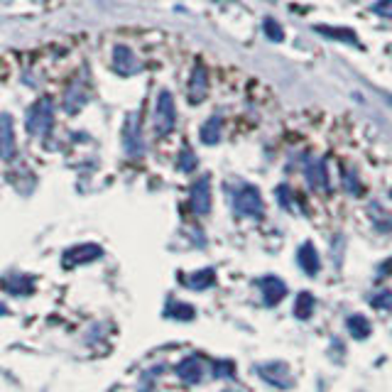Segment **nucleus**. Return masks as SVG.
<instances>
[{
  "mask_svg": "<svg viewBox=\"0 0 392 392\" xmlns=\"http://www.w3.org/2000/svg\"><path fill=\"white\" fill-rule=\"evenodd\" d=\"M370 304H373L375 309H392V292H378L373 299H370Z\"/></svg>",
  "mask_w": 392,
  "mask_h": 392,
  "instance_id": "nucleus-22",
  "label": "nucleus"
},
{
  "mask_svg": "<svg viewBox=\"0 0 392 392\" xmlns=\"http://www.w3.org/2000/svg\"><path fill=\"white\" fill-rule=\"evenodd\" d=\"M390 196H392V192H390Z\"/></svg>",
  "mask_w": 392,
  "mask_h": 392,
  "instance_id": "nucleus-28",
  "label": "nucleus"
},
{
  "mask_svg": "<svg viewBox=\"0 0 392 392\" xmlns=\"http://www.w3.org/2000/svg\"><path fill=\"white\" fill-rule=\"evenodd\" d=\"M258 285H260V290H263V299H265L268 307H277V304H280L282 299H285V294H287V285L275 275L263 277Z\"/></svg>",
  "mask_w": 392,
  "mask_h": 392,
  "instance_id": "nucleus-7",
  "label": "nucleus"
},
{
  "mask_svg": "<svg viewBox=\"0 0 392 392\" xmlns=\"http://www.w3.org/2000/svg\"><path fill=\"white\" fill-rule=\"evenodd\" d=\"M385 272H390V275H392V258L388 260V263H385Z\"/></svg>",
  "mask_w": 392,
  "mask_h": 392,
  "instance_id": "nucleus-27",
  "label": "nucleus"
},
{
  "mask_svg": "<svg viewBox=\"0 0 392 392\" xmlns=\"http://www.w3.org/2000/svg\"><path fill=\"white\" fill-rule=\"evenodd\" d=\"M174 123H177V108H174V98L170 91H162L157 96V113H155V130L160 135L172 133Z\"/></svg>",
  "mask_w": 392,
  "mask_h": 392,
  "instance_id": "nucleus-2",
  "label": "nucleus"
},
{
  "mask_svg": "<svg viewBox=\"0 0 392 392\" xmlns=\"http://www.w3.org/2000/svg\"><path fill=\"white\" fill-rule=\"evenodd\" d=\"M189 204H192L194 214H199V216H206L211 211V179L209 177H201L192 184Z\"/></svg>",
  "mask_w": 392,
  "mask_h": 392,
  "instance_id": "nucleus-5",
  "label": "nucleus"
},
{
  "mask_svg": "<svg viewBox=\"0 0 392 392\" xmlns=\"http://www.w3.org/2000/svg\"><path fill=\"white\" fill-rule=\"evenodd\" d=\"M184 282H187L192 290H209V287L216 282V272L214 270H199V272H194V275H189Z\"/></svg>",
  "mask_w": 392,
  "mask_h": 392,
  "instance_id": "nucleus-17",
  "label": "nucleus"
},
{
  "mask_svg": "<svg viewBox=\"0 0 392 392\" xmlns=\"http://www.w3.org/2000/svg\"><path fill=\"white\" fill-rule=\"evenodd\" d=\"M206 91H209V76H206V69L201 64H196L192 79H189V101L192 103L204 101Z\"/></svg>",
  "mask_w": 392,
  "mask_h": 392,
  "instance_id": "nucleus-11",
  "label": "nucleus"
},
{
  "mask_svg": "<svg viewBox=\"0 0 392 392\" xmlns=\"http://www.w3.org/2000/svg\"><path fill=\"white\" fill-rule=\"evenodd\" d=\"M233 206L241 216H250V219H260L263 216V196L255 187H243L241 192L233 196Z\"/></svg>",
  "mask_w": 392,
  "mask_h": 392,
  "instance_id": "nucleus-3",
  "label": "nucleus"
},
{
  "mask_svg": "<svg viewBox=\"0 0 392 392\" xmlns=\"http://www.w3.org/2000/svg\"><path fill=\"white\" fill-rule=\"evenodd\" d=\"M3 287L8 290L10 294H30L32 292V280L30 277H23V275H13L8 280H3Z\"/></svg>",
  "mask_w": 392,
  "mask_h": 392,
  "instance_id": "nucleus-19",
  "label": "nucleus"
},
{
  "mask_svg": "<svg viewBox=\"0 0 392 392\" xmlns=\"http://www.w3.org/2000/svg\"><path fill=\"white\" fill-rule=\"evenodd\" d=\"M177 375L184 380V383L194 385L204 378V363H201V356H189L184 358L182 363L177 366Z\"/></svg>",
  "mask_w": 392,
  "mask_h": 392,
  "instance_id": "nucleus-9",
  "label": "nucleus"
},
{
  "mask_svg": "<svg viewBox=\"0 0 392 392\" xmlns=\"http://www.w3.org/2000/svg\"><path fill=\"white\" fill-rule=\"evenodd\" d=\"M373 10L378 15H383V18H392V0H378Z\"/></svg>",
  "mask_w": 392,
  "mask_h": 392,
  "instance_id": "nucleus-25",
  "label": "nucleus"
},
{
  "mask_svg": "<svg viewBox=\"0 0 392 392\" xmlns=\"http://www.w3.org/2000/svg\"><path fill=\"white\" fill-rule=\"evenodd\" d=\"M317 32H321L324 37H331V40H341V42H348V45H358L356 35H353V30H348V27H326V25H317Z\"/></svg>",
  "mask_w": 392,
  "mask_h": 392,
  "instance_id": "nucleus-16",
  "label": "nucleus"
},
{
  "mask_svg": "<svg viewBox=\"0 0 392 392\" xmlns=\"http://www.w3.org/2000/svg\"><path fill=\"white\" fill-rule=\"evenodd\" d=\"M86 103V94L79 84H74L72 89L67 91V98H64V106H67L69 113H79V108Z\"/></svg>",
  "mask_w": 392,
  "mask_h": 392,
  "instance_id": "nucleus-20",
  "label": "nucleus"
},
{
  "mask_svg": "<svg viewBox=\"0 0 392 392\" xmlns=\"http://www.w3.org/2000/svg\"><path fill=\"white\" fill-rule=\"evenodd\" d=\"M113 69H116L118 74L130 76V74H138L140 64L128 47H116V54H113Z\"/></svg>",
  "mask_w": 392,
  "mask_h": 392,
  "instance_id": "nucleus-10",
  "label": "nucleus"
},
{
  "mask_svg": "<svg viewBox=\"0 0 392 392\" xmlns=\"http://www.w3.org/2000/svg\"><path fill=\"white\" fill-rule=\"evenodd\" d=\"M27 133L30 135H47L54 125V106L49 98H40L27 113Z\"/></svg>",
  "mask_w": 392,
  "mask_h": 392,
  "instance_id": "nucleus-1",
  "label": "nucleus"
},
{
  "mask_svg": "<svg viewBox=\"0 0 392 392\" xmlns=\"http://www.w3.org/2000/svg\"><path fill=\"white\" fill-rule=\"evenodd\" d=\"M265 35L270 37V40L280 42L282 40V27L275 23V20H265Z\"/></svg>",
  "mask_w": 392,
  "mask_h": 392,
  "instance_id": "nucleus-24",
  "label": "nucleus"
},
{
  "mask_svg": "<svg viewBox=\"0 0 392 392\" xmlns=\"http://www.w3.org/2000/svg\"><path fill=\"white\" fill-rule=\"evenodd\" d=\"M258 375L265 380V383L272 385V388H277V390L292 388L290 368H287V363H282V361H272V363H263V366H258Z\"/></svg>",
  "mask_w": 392,
  "mask_h": 392,
  "instance_id": "nucleus-4",
  "label": "nucleus"
},
{
  "mask_svg": "<svg viewBox=\"0 0 392 392\" xmlns=\"http://www.w3.org/2000/svg\"><path fill=\"white\" fill-rule=\"evenodd\" d=\"M167 317H172V319H194V309L189 307V304H170L167 307Z\"/></svg>",
  "mask_w": 392,
  "mask_h": 392,
  "instance_id": "nucleus-21",
  "label": "nucleus"
},
{
  "mask_svg": "<svg viewBox=\"0 0 392 392\" xmlns=\"http://www.w3.org/2000/svg\"><path fill=\"white\" fill-rule=\"evenodd\" d=\"M221 118L214 116L209 118V121L204 123V128H201V143L204 145H216L221 140Z\"/></svg>",
  "mask_w": 392,
  "mask_h": 392,
  "instance_id": "nucleus-14",
  "label": "nucleus"
},
{
  "mask_svg": "<svg viewBox=\"0 0 392 392\" xmlns=\"http://www.w3.org/2000/svg\"><path fill=\"white\" fill-rule=\"evenodd\" d=\"M123 145H125V150H128L130 155H140V152L145 150V143H143V138H140V133H138V121H135V118H128V123H125Z\"/></svg>",
  "mask_w": 392,
  "mask_h": 392,
  "instance_id": "nucleus-13",
  "label": "nucleus"
},
{
  "mask_svg": "<svg viewBox=\"0 0 392 392\" xmlns=\"http://www.w3.org/2000/svg\"><path fill=\"white\" fill-rule=\"evenodd\" d=\"M297 260H299V268L312 277L317 275L321 268V260H319V253H317V248H314V243H304L302 248H299Z\"/></svg>",
  "mask_w": 392,
  "mask_h": 392,
  "instance_id": "nucleus-12",
  "label": "nucleus"
},
{
  "mask_svg": "<svg viewBox=\"0 0 392 392\" xmlns=\"http://www.w3.org/2000/svg\"><path fill=\"white\" fill-rule=\"evenodd\" d=\"M314 314V297L312 292H299L297 302H294V317L297 319H309Z\"/></svg>",
  "mask_w": 392,
  "mask_h": 392,
  "instance_id": "nucleus-18",
  "label": "nucleus"
},
{
  "mask_svg": "<svg viewBox=\"0 0 392 392\" xmlns=\"http://www.w3.org/2000/svg\"><path fill=\"white\" fill-rule=\"evenodd\" d=\"M346 326H348V331H351L353 339H358V341H363V339H368L370 336V321L366 317H361V314L348 317Z\"/></svg>",
  "mask_w": 392,
  "mask_h": 392,
  "instance_id": "nucleus-15",
  "label": "nucleus"
},
{
  "mask_svg": "<svg viewBox=\"0 0 392 392\" xmlns=\"http://www.w3.org/2000/svg\"><path fill=\"white\" fill-rule=\"evenodd\" d=\"M18 143H15V130H13V118L0 116V160H13Z\"/></svg>",
  "mask_w": 392,
  "mask_h": 392,
  "instance_id": "nucleus-8",
  "label": "nucleus"
},
{
  "mask_svg": "<svg viewBox=\"0 0 392 392\" xmlns=\"http://www.w3.org/2000/svg\"><path fill=\"white\" fill-rule=\"evenodd\" d=\"M194 167H196V157H194V152L189 150V147H184L182 157H179V170H182V172H192Z\"/></svg>",
  "mask_w": 392,
  "mask_h": 392,
  "instance_id": "nucleus-23",
  "label": "nucleus"
},
{
  "mask_svg": "<svg viewBox=\"0 0 392 392\" xmlns=\"http://www.w3.org/2000/svg\"><path fill=\"white\" fill-rule=\"evenodd\" d=\"M216 370H219V378H233V363H216Z\"/></svg>",
  "mask_w": 392,
  "mask_h": 392,
  "instance_id": "nucleus-26",
  "label": "nucleus"
},
{
  "mask_svg": "<svg viewBox=\"0 0 392 392\" xmlns=\"http://www.w3.org/2000/svg\"><path fill=\"white\" fill-rule=\"evenodd\" d=\"M103 255V250L98 245L89 243V245H76V248H69L62 258L64 268H76L81 263H91V260H98Z\"/></svg>",
  "mask_w": 392,
  "mask_h": 392,
  "instance_id": "nucleus-6",
  "label": "nucleus"
}]
</instances>
